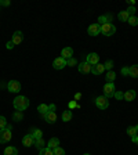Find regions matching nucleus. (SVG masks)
<instances>
[{
    "instance_id": "6ab92c4d",
    "label": "nucleus",
    "mask_w": 138,
    "mask_h": 155,
    "mask_svg": "<svg viewBox=\"0 0 138 155\" xmlns=\"http://www.w3.org/2000/svg\"><path fill=\"white\" fill-rule=\"evenodd\" d=\"M62 120H64V122H69V120L72 119V118H73V114H72V110H66V111H64V112H62Z\"/></svg>"
},
{
    "instance_id": "4468645a",
    "label": "nucleus",
    "mask_w": 138,
    "mask_h": 155,
    "mask_svg": "<svg viewBox=\"0 0 138 155\" xmlns=\"http://www.w3.org/2000/svg\"><path fill=\"white\" fill-rule=\"evenodd\" d=\"M13 43H14V46H17V45H19V43L24 40V33L21 32V31H15V32L13 33Z\"/></svg>"
},
{
    "instance_id": "58836bf2",
    "label": "nucleus",
    "mask_w": 138,
    "mask_h": 155,
    "mask_svg": "<svg viewBox=\"0 0 138 155\" xmlns=\"http://www.w3.org/2000/svg\"><path fill=\"white\" fill-rule=\"evenodd\" d=\"M131 141L134 143V144H137V145H138V134L133 136V137H131Z\"/></svg>"
},
{
    "instance_id": "f257e3e1",
    "label": "nucleus",
    "mask_w": 138,
    "mask_h": 155,
    "mask_svg": "<svg viewBox=\"0 0 138 155\" xmlns=\"http://www.w3.org/2000/svg\"><path fill=\"white\" fill-rule=\"evenodd\" d=\"M13 105H14V108H15L17 111H25L26 108L29 107L28 97H25V96L15 97V98H14V101H13Z\"/></svg>"
},
{
    "instance_id": "72a5a7b5",
    "label": "nucleus",
    "mask_w": 138,
    "mask_h": 155,
    "mask_svg": "<svg viewBox=\"0 0 138 155\" xmlns=\"http://www.w3.org/2000/svg\"><path fill=\"white\" fill-rule=\"evenodd\" d=\"M127 13H129V15L131 17V15H135V11H137V8H135V6H130L129 8L126 10Z\"/></svg>"
},
{
    "instance_id": "c03bdc74",
    "label": "nucleus",
    "mask_w": 138,
    "mask_h": 155,
    "mask_svg": "<svg viewBox=\"0 0 138 155\" xmlns=\"http://www.w3.org/2000/svg\"><path fill=\"white\" fill-rule=\"evenodd\" d=\"M84 155H91V154H84Z\"/></svg>"
},
{
    "instance_id": "6e6552de",
    "label": "nucleus",
    "mask_w": 138,
    "mask_h": 155,
    "mask_svg": "<svg viewBox=\"0 0 138 155\" xmlns=\"http://www.w3.org/2000/svg\"><path fill=\"white\" fill-rule=\"evenodd\" d=\"M91 68H93V65H90L88 62H80V64L77 65V69H79V72L83 75H87V74H90L91 72Z\"/></svg>"
},
{
    "instance_id": "1a4fd4ad",
    "label": "nucleus",
    "mask_w": 138,
    "mask_h": 155,
    "mask_svg": "<svg viewBox=\"0 0 138 155\" xmlns=\"http://www.w3.org/2000/svg\"><path fill=\"white\" fill-rule=\"evenodd\" d=\"M87 33L90 36H97L101 33V25L100 24H91L90 26H88V29H87Z\"/></svg>"
},
{
    "instance_id": "c756f323",
    "label": "nucleus",
    "mask_w": 138,
    "mask_h": 155,
    "mask_svg": "<svg viewBox=\"0 0 138 155\" xmlns=\"http://www.w3.org/2000/svg\"><path fill=\"white\" fill-rule=\"evenodd\" d=\"M127 22H129L131 26H137V25H138V18H137L135 15H131V17L129 18V21H127Z\"/></svg>"
},
{
    "instance_id": "f8f14e48",
    "label": "nucleus",
    "mask_w": 138,
    "mask_h": 155,
    "mask_svg": "<svg viewBox=\"0 0 138 155\" xmlns=\"http://www.w3.org/2000/svg\"><path fill=\"white\" fill-rule=\"evenodd\" d=\"M112 18H113V15L112 14H104V15H101V17H98V24L100 25H105V24H112Z\"/></svg>"
},
{
    "instance_id": "0eeeda50",
    "label": "nucleus",
    "mask_w": 138,
    "mask_h": 155,
    "mask_svg": "<svg viewBox=\"0 0 138 155\" xmlns=\"http://www.w3.org/2000/svg\"><path fill=\"white\" fill-rule=\"evenodd\" d=\"M7 89H8L10 93H19L21 91V83L18 81H10L7 84Z\"/></svg>"
},
{
    "instance_id": "37998d69",
    "label": "nucleus",
    "mask_w": 138,
    "mask_h": 155,
    "mask_svg": "<svg viewBox=\"0 0 138 155\" xmlns=\"http://www.w3.org/2000/svg\"><path fill=\"white\" fill-rule=\"evenodd\" d=\"M127 3H129L130 6H135V2H134V0H127Z\"/></svg>"
},
{
    "instance_id": "f3484780",
    "label": "nucleus",
    "mask_w": 138,
    "mask_h": 155,
    "mask_svg": "<svg viewBox=\"0 0 138 155\" xmlns=\"http://www.w3.org/2000/svg\"><path fill=\"white\" fill-rule=\"evenodd\" d=\"M135 97H137V93H135V90H127L124 93V97H123V100H126V101H133V100H135Z\"/></svg>"
},
{
    "instance_id": "c9c22d12",
    "label": "nucleus",
    "mask_w": 138,
    "mask_h": 155,
    "mask_svg": "<svg viewBox=\"0 0 138 155\" xmlns=\"http://www.w3.org/2000/svg\"><path fill=\"white\" fill-rule=\"evenodd\" d=\"M73 108H80V105L77 104V101L72 100L71 103H69V110H73Z\"/></svg>"
},
{
    "instance_id": "9b49d317",
    "label": "nucleus",
    "mask_w": 138,
    "mask_h": 155,
    "mask_svg": "<svg viewBox=\"0 0 138 155\" xmlns=\"http://www.w3.org/2000/svg\"><path fill=\"white\" fill-rule=\"evenodd\" d=\"M86 62H88L90 65L100 64V55L97 54V53H90V54L87 55V58H86Z\"/></svg>"
},
{
    "instance_id": "a211bd4d",
    "label": "nucleus",
    "mask_w": 138,
    "mask_h": 155,
    "mask_svg": "<svg viewBox=\"0 0 138 155\" xmlns=\"http://www.w3.org/2000/svg\"><path fill=\"white\" fill-rule=\"evenodd\" d=\"M47 147L48 148H57V147H59V140H58V137H53V139H50V141L47 143Z\"/></svg>"
},
{
    "instance_id": "473e14b6",
    "label": "nucleus",
    "mask_w": 138,
    "mask_h": 155,
    "mask_svg": "<svg viewBox=\"0 0 138 155\" xmlns=\"http://www.w3.org/2000/svg\"><path fill=\"white\" fill-rule=\"evenodd\" d=\"M53 151H54V155H65V150L61 148V147H57V148H54Z\"/></svg>"
},
{
    "instance_id": "79ce46f5",
    "label": "nucleus",
    "mask_w": 138,
    "mask_h": 155,
    "mask_svg": "<svg viewBox=\"0 0 138 155\" xmlns=\"http://www.w3.org/2000/svg\"><path fill=\"white\" fill-rule=\"evenodd\" d=\"M14 47V43H13V40H10L8 43H7V48H13Z\"/></svg>"
},
{
    "instance_id": "20e7f679",
    "label": "nucleus",
    "mask_w": 138,
    "mask_h": 155,
    "mask_svg": "<svg viewBox=\"0 0 138 155\" xmlns=\"http://www.w3.org/2000/svg\"><path fill=\"white\" fill-rule=\"evenodd\" d=\"M116 32V26L113 24H105V25H101V33L105 36H112Z\"/></svg>"
},
{
    "instance_id": "412c9836",
    "label": "nucleus",
    "mask_w": 138,
    "mask_h": 155,
    "mask_svg": "<svg viewBox=\"0 0 138 155\" xmlns=\"http://www.w3.org/2000/svg\"><path fill=\"white\" fill-rule=\"evenodd\" d=\"M105 79H106V83H113L116 79V74L113 71H108L105 75Z\"/></svg>"
},
{
    "instance_id": "b1692460",
    "label": "nucleus",
    "mask_w": 138,
    "mask_h": 155,
    "mask_svg": "<svg viewBox=\"0 0 138 155\" xmlns=\"http://www.w3.org/2000/svg\"><path fill=\"white\" fill-rule=\"evenodd\" d=\"M22 118H24L22 111H15V112L13 114V120H14V122H21V120H22Z\"/></svg>"
},
{
    "instance_id": "423d86ee",
    "label": "nucleus",
    "mask_w": 138,
    "mask_h": 155,
    "mask_svg": "<svg viewBox=\"0 0 138 155\" xmlns=\"http://www.w3.org/2000/svg\"><path fill=\"white\" fill-rule=\"evenodd\" d=\"M116 93V89H115V84L113 83H105V86H104V96L106 97V98H111V97H113Z\"/></svg>"
},
{
    "instance_id": "f03ea898",
    "label": "nucleus",
    "mask_w": 138,
    "mask_h": 155,
    "mask_svg": "<svg viewBox=\"0 0 138 155\" xmlns=\"http://www.w3.org/2000/svg\"><path fill=\"white\" fill-rule=\"evenodd\" d=\"M11 129H13L11 125H7L4 129H0V144H6L11 140V137H13Z\"/></svg>"
},
{
    "instance_id": "aec40b11",
    "label": "nucleus",
    "mask_w": 138,
    "mask_h": 155,
    "mask_svg": "<svg viewBox=\"0 0 138 155\" xmlns=\"http://www.w3.org/2000/svg\"><path fill=\"white\" fill-rule=\"evenodd\" d=\"M4 155H18V150L14 147V145H8L4 150Z\"/></svg>"
},
{
    "instance_id": "2f4dec72",
    "label": "nucleus",
    "mask_w": 138,
    "mask_h": 155,
    "mask_svg": "<svg viewBox=\"0 0 138 155\" xmlns=\"http://www.w3.org/2000/svg\"><path fill=\"white\" fill-rule=\"evenodd\" d=\"M104 67H105V71H112L113 68V61L112 60H108V61L104 64Z\"/></svg>"
},
{
    "instance_id": "cd10ccee",
    "label": "nucleus",
    "mask_w": 138,
    "mask_h": 155,
    "mask_svg": "<svg viewBox=\"0 0 138 155\" xmlns=\"http://www.w3.org/2000/svg\"><path fill=\"white\" fill-rule=\"evenodd\" d=\"M39 155H54V151H53L51 148L46 147V148H43V150L39 151Z\"/></svg>"
},
{
    "instance_id": "bb28decb",
    "label": "nucleus",
    "mask_w": 138,
    "mask_h": 155,
    "mask_svg": "<svg viewBox=\"0 0 138 155\" xmlns=\"http://www.w3.org/2000/svg\"><path fill=\"white\" fill-rule=\"evenodd\" d=\"M127 133H129L130 136H135V134H138V125H135V126H130V127H127Z\"/></svg>"
},
{
    "instance_id": "2eb2a0df",
    "label": "nucleus",
    "mask_w": 138,
    "mask_h": 155,
    "mask_svg": "<svg viewBox=\"0 0 138 155\" xmlns=\"http://www.w3.org/2000/svg\"><path fill=\"white\" fill-rule=\"evenodd\" d=\"M72 55H73V48H72V47L62 48V51H61V57L62 58H65V60H69V58H72Z\"/></svg>"
},
{
    "instance_id": "dca6fc26",
    "label": "nucleus",
    "mask_w": 138,
    "mask_h": 155,
    "mask_svg": "<svg viewBox=\"0 0 138 155\" xmlns=\"http://www.w3.org/2000/svg\"><path fill=\"white\" fill-rule=\"evenodd\" d=\"M102 72H105V67H104V64L93 65V68H91V74H94V75H101Z\"/></svg>"
},
{
    "instance_id": "5701e85b",
    "label": "nucleus",
    "mask_w": 138,
    "mask_h": 155,
    "mask_svg": "<svg viewBox=\"0 0 138 155\" xmlns=\"http://www.w3.org/2000/svg\"><path fill=\"white\" fill-rule=\"evenodd\" d=\"M48 110H50V105H47V104H40V105L37 107V111L42 115H46V114L48 112Z\"/></svg>"
},
{
    "instance_id": "7c9ffc66",
    "label": "nucleus",
    "mask_w": 138,
    "mask_h": 155,
    "mask_svg": "<svg viewBox=\"0 0 138 155\" xmlns=\"http://www.w3.org/2000/svg\"><path fill=\"white\" fill-rule=\"evenodd\" d=\"M77 65V60L76 58H69V60H66V67H76Z\"/></svg>"
},
{
    "instance_id": "39448f33",
    "label": "nucleus",
    "mask_w": 138,
    "mask_h": 155,
    "mask_svg": "<svg viewBox=\"0 0 138 155\" xmlns=\"http://www.w3.org/2000/svg\"><path fill=\"white\" fill-rule=\"evenodd\" d=\"M95 105L100 108V110H106L109 107V100L106 98L105 96H100L95 98Z\"/></svg>"
},
{
    "instance_id": "4be33fe9",
    "label": "nucleus",
    "mask_w": 138,
    "mask_h": 155,
    "mask_svg": "<svg viewBox=\"0 0 138 155\" xmlns=\"http://www.w3.org/2000/svg\"><path fill=\"white\" fill-rule=\"evenodd\" d=\"M117 18H119L120 21H123V22H124V21L127 22V21H129V18H130V15H129V13L124 10V11H120V13L117 14Z\"/></svg>"
},
{
    "instance_id": "ea45409f",
    "label": "nucleus",
    "mask_w": 138,
    "mask_h": 155,
    "mask_svg": "<svg viewBox=\"0 0 138 155\" xmlns=\"http://www.w3.org/2000/svg\"><path fill=\"white\" fill-rule=\"evenodd\" d=\"M0 3H2V6L7 7V6H10V0H4V2H0Z\"/></svg>"
},
{
    "instance_id": "4c0bfd02",
    "label": "nucleus",
    "mask_w": 138,
    "mask_h": 155,
    "mask_svg": "<svg viewBox=\"0 0 138 155\" xmlns=\"http://www.w3.org/2000/svg\"><path fill=\"white\" fill-rule=\"evenodd\" d=\"M129 72H130V67H124V68H122V75H123V76L129 75Z\"/></svg>"
},
{
    "instance_id": "a18cd8bd",
    "label": "nucleus",
    "mask_w": 138,
    "mask_h": 155,
    "mask_svg": "<svg viewBox=\"0 0 138 155\" xmlns=\"http://www.w3.org/2000/svg\"><path fill=\"white\" fill-rule=\"evenodd\" d=\"M0 7H2V3H0Z\"/></svg>"
},
{
    "instance_id": "a19ab883",
    "label": "nucleus",
    "mask_w": 138,
    "mask_h": 155,
    "mask_svg": "<svg viewBox=\"0 0 138 155\" xmlns=\"http://www.w3.org/2000/svg\"><path fill=\"white\" fill-rule=\"evenodd\" d=\"M80 98H82V93H76V94H75V101L80 100Z\"/></svg>"
},
{
    "instance_id": "393cba45",
    "label": "nucleus",
    "mask_w": 138,
    "mask_h": 155,
    "mask_svg": "<svg viewBox=\"0 0 138 155\" xmlns=\"http://www.w3.org/2000/svg\"><path fill=\"white\" fill-rule=\"evenodd\" d=\"M35 145H36V148H37L39 151L47 147V145H46V141H44V140H43V139H39V140H36V141H35Z\"/></svg>"
},
{
    "instance_id": "9d476101",
    "label": "nucleus",
    "mask_w": 138,
    "mask_h": 155,
    "mask_svg": "<svg viewBox=\"0 0 138 155\" xmlns=\"http://www.w3.org/2000/svg\"><path fill=\"white\" fill-rule=\"evenodd\" d=\"M65 67H66V60L62 57L55 58L54 62H53V68H54V69H64Z\"/></svg>"
},
{
    "instance_id": "ddd939ff",
    "label": "nucleus",
    "mask_w": 138,
    "mask_h": 155,
    "mask_svg": "<svg viewBox=\"0 0 138 155\" xmlns=\"http://www.w3.org/2000/svg\"><path fill=\"white\" fill-rule=\"evenodd\" d=\"M35 141H36V140L33 139L32 134H25V136H24V139H22L24 147H32V145H35Z\"/></svg>"
},
{
    "instance_id": "f704fd0d",
    "label": "nucleus",
    "mask_w": 138,
    "mask_h": 155,
    "mask_svg": "<svg viewBox=\"0 0 138 155\" xmlns=\"http://www.w3.org/2000/svg\"><path fill=\"white\" fill-rule=\"evenodd\" d=\"M6 126H7V120H6V118L0 115V129H4Z\"/></svg>"
},
{
    "instance_id": "7ed1b4c3",
    "label": "nucleus",
    "mask_w": 138,
    "mask_h": 155,
    "mask_svg": "<svg viewBox=\"0 0 138 155\" xmlns=\"http://www.w3.org/2000/svg\"><path fill=\"white\" fill-rule=\"evenodd\" d=\"M44 120L47 123H55L57 120V112H55V104H50V110L46 115H43Z\"/></svg>"
},
{
    "instance_id": "e433bc0d",
    "label": "nucleus",
    "mask_w": 138,
    "mask_h": 155,
    "mask_svg": "<svg viewBox=\"0 0 138 155\" xmlns=\"http://www.w3.org/2000/svg\"><path fill=\"white\" fill-rule=\"evenodd\" d=\"M113 97H115L116 100H123V97H124V93H122V91H116Z\"/></svg>"
},
{
    "instance_id": "c85d7f7f",
    "label": "nucleus",
    "mask_w": 138,
    "mask_h": 155,
    "mask_svg": "<svg viewBox=\"0 0 138 155\" xmlns=\"http://www.w3.org/2000/svg\"><path fill=\"white\" fill-rule=\"evenodd\" d=\"M32 136H33V139H35V140L43 139V132H42V130H40V129H36V130H33Z\"/></svg>"
},
{
    "instance_id": "a878e982",
    "label": "nucleus",
    "mask_w": 138,
    "mask_h": 155,
    "mask_svg": "<svg viewBox=\"0 0 138 155\" xmlns=\"http://www.w3.org/2000/svg\"><path fill=\"white\" fill-rule=\"evenodd\" d=\"M129 75L131 78H138V65H131V67H130Z\"/></svg>"
}]
</instances>
